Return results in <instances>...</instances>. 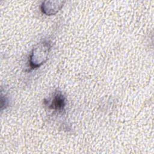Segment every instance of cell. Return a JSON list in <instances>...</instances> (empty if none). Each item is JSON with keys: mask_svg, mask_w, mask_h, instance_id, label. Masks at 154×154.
<instances>
[{"mask_svg": "<svg viewBox=\"0 0 154 154\" xmlns=\"http://www.w3.org/2000/svg\"><path fill=\"white\" fill-rule=\"evenodd\" d=\"M52 49L51 42L45 38L37 43L32 49L29 58V70L39 68L47 60Z\"/></svg>", "mask_w": 154, "mask_h": 154, "instance_id": "obj_1", "label": "cell"}, {"mask_svg": "<svg viewBox=\"0 0 154 154\" xmlns=\"http://www.w3.org/2000/svg\"><path fill=\"white\" fill-rule=\"evenodd\" d=\"M64 1H45L40 5L42 13L46 16L56 14L64 6Z\"/></svg>", "mask_w": 154, "mask_h": 154, "instance_id": "obj_2", "label": "cell"}, {"mask_svg": "<svg viewBox=\"0 0 154 154\" xmlns=\"http://www.w3.org/2000/svg\"><path fill=\"white\" fill-rule=\"evenodd\" d=\"M66 104V98L63 93L59 91L54 94L51 101L48 103L49 109L58 112H62L64 110Z\"/></svg>", "mask_w": 154, "mask_h": 154, "instance_id": "obj_3", "label": "cell"}]
</instances>
